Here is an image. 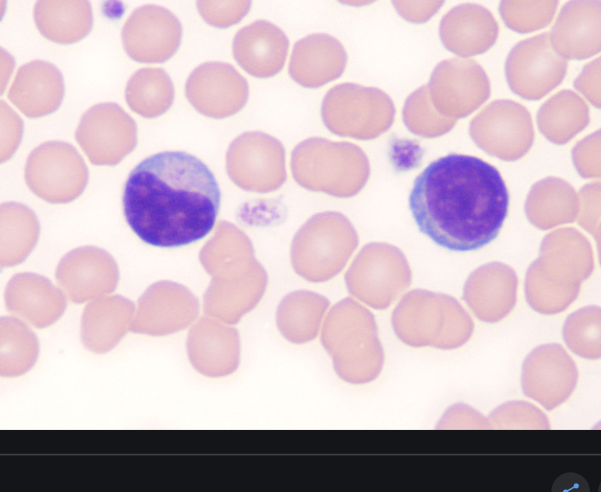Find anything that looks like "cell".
<instances>
[{
	"label": "cell",
	"instance_id": "obj_1",
	"mask_svg": "<svg viewBox=\"0 0 601 492\" xmlns=\"http://www.w3.org/2000/svg\"><path fill=\"white\" fill-rule=\"evenodd\" d=\"M408 205L420 232L435 244L469 252L498 236L507 215L509 193L495 166L451 153L416 177Z\"/></svg>",
	"mask_w": 601,
	"mask_h": 492
},
{
	"label": "cell",
	"instance_id": "obj_2",
	"mask_svg": "<svg viewBox=\"0 0 601 492\" xmlns=\"http://www.w3.org/2000/svg\"><path fill=\"white\" fill-rule=\"evenodd\" d=\"M221 191L210 168L181 151H165L141 161L125 182V219L145 243L177 247L196 242L213 229Z\"/></svg>",
	"mask_w": 601,
	"mask_h": 492
},
{
	"label": "cell",
	"instance_id": "obj_3",
	"mask_svg": "<svg viewBox=\"0 0 601 492\" xmlns=\"http://www.w3.org/2000/svg\"><path fill=\"white\" fill-rule=\"evenodd\" d=\"M356 242L353 229L342 216L333 212L317 213L294 236L291 265L308 282H326L341 270Z\"/></svg>",
	"mask_w": 601,
	"mask_h": 492
},
{
	"label": "cell",
	"instance_id": "obj_4",
	"mask_svg": "<svg viewBox=\"0 0 601 492\" xmlns=\"http://www.w3.org/2000/svg\"><path fill=\"white\" fill-rule=\"evenodd\" d=\"M24 178L37 196L51 203H64L83 192L88 181V170L71 144L50 140L35 147L29 154Z\"/></svg>",
	"mask_w": 601,
	"mask_h": 492
},
{
	"label": "cell",
	"instance_id": "obj_5",
	"mask_svg": "<svg viewBox=\"0 0 601 492\" xmlns=\"http://www.w3.org/2000/svg\"><path fill=\"white\" fill-rule=\"evenodd\" d=\"M393 110L391 99L382 90L342 83L326 94L321 112L325 126L331 132L367 139L377 135L381 120Z\"/></svg>",
	"mask_w": 601,
	"mask_h": 492
},
{
	"label": "cell",
	"instance_id": "obj_6",
	"mask_svg": "<svg viewBox=\"0 0 601 492\" xmlns=\"http://www.w3.org/2000/svg\"><path fill=\"white\" fill-rule=\"evenodd\" d=\"M321 342L333 359L337 374L345 381L363 384L373 380L382 364V352L374 326L342 321L330 312Z\"/></svg>",
	"mask_w": 601,
	"mask_h": 492
},
{
	"label": "cell",
	"instance_id": "obj_7",
	"mask_svg": "<svg viewBox=\"0 0 601 492\" xmlns=\"http://www.w3.org/2000/svg\"><path fill=\"white\" fill-rule=\"evenodd\" d=\"M354 167H367L366 157L358 147L347 143L312 137L298 143L291 153L294 179L312 191L344 196L340 175Z\"/></svg>",
	"mask_w": 601,
	"mask_h": 492
},
{
	"label": "cell",
	"instance_id": "obj_8",
	"mask_svg": "<svg viewBox=\"0 0 601 492\" xmlns=\"http://www.w3.org/2000/svg\"><path fill=\"white\" fill-rule=\"evenodd\" d=\"M567 62L553 48L549 33L523 40L510 50L505 74L513 92L528 100H538L563 80Z\"/></svg>",
	"mask_w": 601,
	"mask_h": 492
},
{
	"label": "cell",
	"instance_id": "obj_9",
	"mask_svg": "<svg viewBox=\"0 0 601 492\" xmlns=\"http://www.w3.org/2000/svg\"><path fill=\"white\" fill-rule=\"evenodd\" d=\"M75 137L92 164L115 165L135 147L136 126L117 103H100L82 115Z\"/></svg>",
	"mask_w": 601,
	"mask_h": 492
},
{
	"label": "cell",
	"instance_id": "obj_10",
	"mask_svg": "<svg viewBox=\"0 0 601 492\" xmlns=\"http://www.w3.org/2000/svg\"><path fill=\"white\" fill-rule=\"evenodd\" d=\"M182 26L168 9L145 4L133 10L122 30V40L127 55L142 63H162L171 58L180 46Z\"/></svg>",
	"mask_w": 601,
	"mask_h": 492
},
{
	"label": "cell",
	"instance_id": "obj_11",
	"mask_svg": "<svg viewBox=\"0 0 601 492\" xmlns=\"http://www.w3.org/2000/svg\"><path fill=\"white\" fill-rule=\"evenodd\" d=\"M427 87L437 109L457 116L466 115L477 108L491 92L484 68L474 60L461 58L440 62Z\"/></svg>",
	"mask_w": 601,
	"mask_h": 492
},
{
	"label": "cell",
	"instance_id": "obj_12",
	"mask_svg": "<svg viewBox=\"0 0 601 492\" xmlns=\"http://www.w3.org/2000/svg\"><path fill=\"white\" fill-rule=\"evenodd\" d=\"M228 164L236 180L262 191L277 189L287 180L282 143L266 133L247 132L230 145Z\"/></svg>",
	"mask_w": 601,
	"mask_h": 492
},
{
	"label": "cell",
	"instance_id": "obj_13",
	"mask_svg": "<svg viewBox=\"0 0 601 492\" xmlns=\"http://www.w3.org/2000/svg\"><path fill=\"white\" fill-rule=\"evenodd\" d=\"M191 104L201 113L224 117L246 103L249 87L245 78L230 64L209 62L194 68L185 85Z\"/></svg>",
	"mask_w": 601,
	"mask_h": 492
},
{
	"label": "cell",
	"instance_id": "obj_14",
	"mask_svg": "<svg viewBox=\"0 0 601 492\" xmlns=\"http://www.w3.org/2000/svg\"><path fill=\"white\" fill-rule=\"evenodd\" d=\"M577 382L573 363L557 345H547L533 353L524 365L521 378L524 395L549 411L571 396Z\"/></svg>",
	"mask_w": 601,
	"mask_h": 492
},
{
	"label": "cell",
	"instance_id": "obj_15",
	"mask_svg": "<svg viewBox=\"0 0 601 492\" xmlns=\"http://www.w3.org/2000/svg\"><path fill=\"white\" fill-rule=\"evenodd\" d=\"M600 1L567 2L549 35L554 50L564 59H582L600 50Z\"/></svg>",
	"mask_w": 601,
	"mask_h": 492
},
{
	"label": "cell",
	"instance_id": "obj_16",
	"mask_svg": "<svg viewBox=\"0 0 601 492\" xmlns=\"http://www.w3.org/2000/svg\"><path fill=\"white\" fill-rule=\"evenodd\" d=\"M289 39L284 31L266 20H256L241 28L233 41V54L249 74L269 78L282 68L287 55Z\"/></svg>",
	"mask_w": 601,
	"mask_h": 492
},
{
	"label": "cell",
	"instance_id": "obj_17",
	"mask_svg": "<svg viewBox=\"0 0 601 492\" xmlns=\"http://www.w3.org/2000/svg\"><path fill=\"white\" fill-rule=\"evenodd\" d=\"M341 43L326 34H313L294 45L289 64L291 78L307 88L319 87L339 78L347 63Z\"/></svg>",
	"mask_w": 601,
	"mask_h": 492
},
{
	"label": "cell",
	"instance_id": "obj_18",
	"mask_svg": "<svg viewBox=\"0 0 601 492\" xmlns=\"http://www.w3.org/2000/svg\"><path fill=\"white\" fill-rule=\"evenodd\" d=\"M64 94V78L59 68L36 59L18 68L8 97L26 116L38 117L55 111Z\"/></svg>",
	"mask_w": 601,
	"mask_h": 492
},
{
	"label": "cell",
	"instance_id": "obj_19",
	"mask_svg": "<svg viewBox=\"0 0 601 492\" xmlns=\"http://www.w3.org/2000/svg\"><path fill=\"white\" fill-rule=\"evenodd\" d=\"M439 31L447 50L468 57L481 54L494 44L498 25L486 8L466 3L452 8L444 15Z\"/></svg>",
	"mask_w": 601,
	"mask_h": 492
},
{
	"label": "cell",
	"instance_id": "obj_20",
	"mask_svg": "<svg viewBox=\"0 0 601 492\" xmlns=\"http://www.w3.org/2000/svg\"><path fill=\"white\" fill-rule=\"evenodd\" d=\"M34 18L42 35L63 44L82 39L93 24L92 6L87 0L37 1Z\"/></svg>",
	"mask_w": 601,
	"mask_h": 492
},
{
	"label": "cell",
	"instance_id": "obj_21",
	"mask_svg": "<svg viewBox=\"0 0 601 492\" xmlns=\"http://www.w3.org/2000/svg\"><path fill=\"white\" fill-rule=\"evenodd\" d=\"M530 115L521 104L509 99L495 100L490 103L477 118L483 126L487 140L493 148L509 153L522 150L530 140Z\"/></svg>",
	"mask_w": 601,
	"mask_h": 492
},
{
	"label": "cell",
	"instance_id": "obj_22",
	"mask_svg": "<svg viewBox=\"0 0 601 492\" xmlns=\"http://www.w3.org/2000/svg\"><path fill=\"white\" fill-rule=\"evenodd\" d=\"M329 305L328 300L314 291L297 290L280 301L276 314L277 326L289 342L302 344L314 340Z\"/></svg>",
	"mask_w": 601,
	"mask_h": 492
},
{
	"label": "cell",
	"instance_id": "obj_23",
	"mask_svg": "<svg viewBox=\"0 0 601 492\" xmlns=\"http://www.w3.org/2000/svg\"><path fill=\"white\" fill-rule=\"evenodd\" d=\"M125 99L136 113L145 117H154L164 113L173 102V84L164 69L143 68L129 79Z\"/></svg>",
	"mask_w": 601,
	"mask_h": 492
},
{
	"label": "cell",
	"instance_id": "obj_24",
	"mask_svg": "<svg viewBox=\"0 0 601 492\" xmlns=\"http://www.w3.org/2000/svg\"><path fill=\"white\" fill-rule=\"evenodd\" d=\"M588 108L574 92L564 89L550 97L540 108V122L549 136L567 137L586 122Z\"/></svg>",
	"mask_w": 601,
	"mask_h": 492
},
{
	"label": "cell",
	"instance_id": "obj_25",
	"mask_svg": "<svg viewBox=\"0 0 601 492\" xmlns=\"http://www.w3.org/2000/svg\"><path fill=\"white\" fill-rule=\"evenodd\" d=\"M558 1H502L500 15L505 24L519 33L542 29L551 21Z\"/></svg>",
	"mask_w": 601,
	"mask_h": 492
},
{
	"label": "cell",
	"instance_id": "obj_26",
	"mask_svg": "<svg viewBox=\"0 0 601 492\" xmlns=\"http://www.w3.org/2000/svg\"><path fill=\"white\" fill-rule=\"evenodd\" d=\"M489 428L498 430H549L546 414L535 405L523 400L506 402L488 417Z\"/></svg>",
	"mask_w": 601,
	"mask_h": 492
},
{
	"label": "cell",
	"instance_id": "obj_27",
	"mask_svg": "<svg viewBox=\"0 0 601 492\" xmlns=\"http://www.w3.org/2000/svg\"><path fill=\"white\" fill-rule=\"evenodd\" d=\"M196 4L200 15L208 24L226 28L238 23L246 15L251 1L200 0Z\"/></svg>",
	"mask_w": 601,
	"mask_h": 492
},
{
	"label": "cell",
	"instance_id": "obj_28",
	"mask_svg": "<svg viewBox=\"0 0 601 492\" xmlns=\"http://www.w3.org/2000/svg\"><path fill=\"white\" fill-rule=\"evenodd\" d=\"M574 87L595 106H600V58L587 64L574 82Z\"/></svg>",
	"mask_w": 601,
	"mask_h": 492
},
{
	"label": "cell",
	"instance_id": "obj_29",
	"mask_svg": "<svg viewBox=\"0 0 601 492\" xmlns=\"http://www.w3.org/2000/svg\"><path fill=\"white\" fill-rule=\"evenodd\" d=\"M444 419L451 428L465 426V428L490 429L487 419L468 405L458 404L448 410Z\"/></svg>",
	"mask_w": 601,
	"mask_h": 492
},
{
	"label": "cell",
	"instance_id": "obj_30",
	"mask_svg": "<svg viewBox=\"0 0 601 492\" xmlns=\"http://www.w3.org/2000/svg\"><path fill=\"white\" fill-rule=\"evenodd\" d=\"M4 144L1 145V161H5L14 153L22 138L23 124L22 120L10 109V118L4 111Z\"/></svg>",
	"mask_w": 601,
	"mask_h": 492
},
{
	"label": "cell",
	"instance_id": "obj_31",
	"mask_svg": "<svg viewBox=\"0 0 601 492\" xmlns=\"http://www.w3.org/2000/svg\"><path fill=\"white\" fill-rule=\"evenodd\" d=\"M398 12L405 19L414 22H423L429 19L441 6L443 1L411 2L394 1Z\"/></svg>",
	"mask_w": 601,
	"mask_h": 492
}]
</instances>
